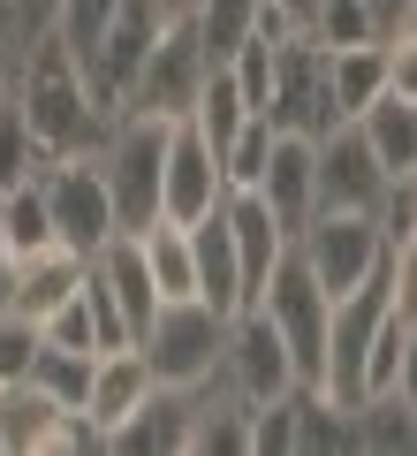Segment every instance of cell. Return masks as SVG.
Masks as SVG:
<instances>
[{
  "label": "cell",
  "mask_w": 417,
  "mask_h": 456,
  "mask_svg": "<svg viewBox=\"0 0 417 456\" xmlns=\"http://www.w3.org/2000/svg\"><path fill=\"white\" fill-rule=\"evenodd\" d=\"M16 107L23 122H31V137L53 152V160H68V152H99L114 130V107H99L92 77H84V61L61 46V38H31L23 46V69H16Z\"/></svg>",
  "instance_id": "obj_1"
},
{
  "label": "cell",
  "mask_w": 417,
  "mask_h": 456,
  "mask_svg": "<svg viewBox=\"0 0 417 456\" xmlns=\"http://www.w3.org/2000/svg\"><path fill=\"white\" fill-rule=\"evenodd\" d=\"M99 175H107V198H114V221L137 236L145 221H160V160H167V122L160 114H114L107 145L92 152Z\"/></svg>",
  "instance_id": "obj_2"
},
{
  "label": "cell",
  "mask_w": 417,
  "mask_h": 456,
  "mask_svg": "<svg viewBox=\"0 0 417 456\" xmlns=\"http://www.w3.org/2000/svg\"><path fill=\"white\" fill-rule=\"evenodd\" d=\"M258 312L273 320V335L289 342V365H296V380L304 388H319V365H326V320H334V297L319 289V274H311L304 259H296V244L273 259V274H266V289L251 297Z\"/></svg>",
  "instance_id": "obj_3"
},
{
  "label": "cell",
  "mask_w": 417,
  "mask_h": 456,
  "mask_svg": "<svg viewBox=\"0 0 417 456\" xmlns=\"http://www.w3.org/2000/svg\"><path fill=\"white\" fill-rule=\"evenodd\" d=\"M137 350H145L152 380H167V388H197V380H213V373H221V350H228V312H213L205 297H175V305H160V312L145 320Z\"/></svg>",
  "instance_id": "obj_4"
},
{
  "label": "cell",
  "mask_w": 417,
  "mask_h": 456,
  "mask_svg": "<svg viewBox=\"0 0 417 456\" xmlns=\"http://www.w3.org/2000/svg\"><path fill=\"white\" fill-rule=\"evenodd\" d=\"M296 259L319 274L326 297H349L387 266V228L380 213H311V228L296 236Z\"/></svg>",
  "instance_id": "obj_5"
},
{
  "label": "cell",
  "mask_w": 417,
  "mask_h": 456,
  "mask_svg": "<svg viewBox=\"0 0 417 456\" xmlns=\"http://www.w3.org/2000/svg\"><path fill=\"white\" fill-rule=\"evenodd\" d=\"M205 77H213V61H205V46H197V23L190 16H167L160 38H152V53H145V69H137V84H129V99H122V114L137 107V114L175 122V114L197 107Z\"/></svg>",
  "instance_id": "obj_6"
},
{
  "label": "cell",
  "mask_w": 417,
  "mask_h": 456,
  "mask_svg": "<svg viewBox=\"0 0 417 456\" xmlns=\"http://www.w3.org/2000/svg\"><path fill=\"white\" fill-rule=\"evenodd\" d=\"M273 130L289 137H326L334 130V92H326V46L311 31H296L289 46H273V92L258 107Z\"/></svg>",
  "instance_id": "obj_7"
},
{
  "label": "cell",
  "mask_w": 417,
  "mask_h": 456,
  "mask_svg": "<svg viewBox=\"0 0 417 456\" xmlns=\"http://www.w3.org/2000/svg\"><path fill=\"white\" fill-rule=\"evenodd\" d=\"M38 191H46V213H53V244H68V251H84V259H92L107 236H122L114 198H107V175H99L92 152L53 160L46 175H38Z\"/></svg>",
  "instance_id": "obj_8"
},
{
  "label": "cell",
  "mask_w": 417,
  "mask_h": 456,
  "mask_svg": "<svg viewBox=\"0 0 417 456\" xmlns=\"http://www.w3.org/2000/svg\"><path fill=\"white\" fill-rule=\"evenodd\" d=\"M221 198H228V175H221L213 137L197 130L190 114H175V122H167V160H160V213L190 228V221H205Z\"/></svg>",
  "instance_id": "obj_9"
},
{
  "label": "cell",
  "mask_w": 417,
  "mask_h": 456,
  "mask_svg": "<svg viewBox=\"0 0 417 456\" xmlns=\"http://www.w3.org/2000/svg\"><path fill=\"white\" fill-rule=\"evenodd\" d=\"M221 380L243 395V403H266V395H289L296 388V365H289V342L273 335V320L258 305L228 312V350H221Z\"/></svg>",
  "instance_id": "obj_10"
},
{
  "label": "cell",
  "mask_w": 417,
  "mask_h": 456,
  "mask_svg": "<svg viewBox=\"0 0 417 456\" xmlns=\"http://www.w3.org/2000/svg\"><path fill=\"white\" fill-rule=\"evenodd\" d=\"M160 23H167L160 0H122V8H114V23L99 31L92 61H84V77H92L99 107L122 114V99H129V84H137V69H145V53H152V38H160Z\"/></svg>",
  "instance_id": "obj_11"
},
{
  "label": "cell",
  "mask_w": 417,
  "mask_h": 456,
  "mask_svg": "<svg viewBox=\"0 0 417 456\" xmlns=\"http://www.w3.org/2000/svg\"><path fill=\"white\" fill-rule=\"evenodd\" d=\"M387 198H395V183L372 160L365 130L357 122H334L319 137V213H380Z\"/></svg>",
  "instance_id": "obj_12"
},
{
  "label": "cell",
  "mask_w": 417,
  "mask_h": 456,
  "mask_svg": "<svg viewBox=\"0 0 417 456\" xmlns=\"http://www.w3.org/2000/svg\"><path fill=\"white\" fill-rule=\"evenodd\" d=\"M258 206L281 221V236H304L311 228V213H319V137H289V130H273V152H266V167H258Z\"/></svg>",
  "instance_id": "obj_13"
},
{
  "label": "cell",
  "mask_w": 417,
  "mask_h": 456,
  "mask_svg": "<svg viewBox=\"0 0 417 456\" xmlns=\"http://www.w3.org/2000/svg\"><path fill=\"white\" fill-rule=\"evenodd\" d=\"M160 388L152 380V365H145V350L137 342H122V350H99L92 358V388H84V419L107 434V449H114V434H122L129 419H137V403Z\"/></svg>",
  "instance_id": "obj_14"
},
{
  "label": "cell",
  "mask_w": 417,
  "mask_h": 456,
  "mask_svg": "<svg viewBox=\"0 0 417 456\" xmlns=\"http://www.w3.org/2000/svg\"><path fill=\"white\" fill-rule=\"evenodd\" d=\"M197 403H190V456H251V403H243L236 388H228L221 373L197 380Z\"/></svg>",
  "instance_id": "obj_15"
},
{
  "label": "cell",
  "mask_w": 417,
  "mask_h": 456,
  "mask_svg": "<svg viewBox=\"0 0 417 456\" xmlns=\"http://www.w3.org/2000/svg\"><path fill=\"white\" fill-rule=\"evenodd\" d=\"M228 236H236V266H243V305H251V297L266 289L273 259L289 251V236H281V221H273L266 206H258V191H228Z\"/></svg>",
  "instance_id": "obj_16"
},
{
  "label": "cell",
  "mask_w": 417,
  "mask_h": 456,
  "mask_svg": "<svg viewBox=\"0 0 417 456\" xmlns=\"http://www.w3.org/2000/svg\"><path fill=\"white\" fill-rule=\"evenodd\" d=\"M190 251H197V297L213 312H243V266H236V236H228V198L190 221Z\"/></svg>",
  "instance_id": "obj_17"
},
{
  "label": "cell",
  "mask_w": 417,
  "mask_h": 456,
  "mask_svg": "<svg viewBox=\"0 0 417 456\" xmlns=\"http://www.w3.org/2000/svg\"><path fill=\"white\" fill-rule=\"evenodd\" d=\"M357 130H365L372 160L387 167V183H410V175H417V99L380 92L365 114H357Z\"/></svg>",
  "instance_id": "obj_18"
},
{
  "label": "cell",
  "mask_w": 417,
  "mask_h": 456,
  "mask_svg": "<svg viewBox=\"0 0 417 456\" xmlns=\"http://www.w3.org/2000/svg\"><path fill=\"white\" fill-rule=\"evenodd\" d=\"M190 403L197 395L190 388H152L145 403H137V419L114 434V449H129V456H145V449H167V456H190Z\"/></svg>",
  "instance_id": "obj_19"
},
{
  "label": "cell",
  "mask_w": 417,
  "mask_h": 456,
  "mask_svg": "<svg viewBox=\"0 0 417 456\" xmlns=\"http://www.w3.org/2000/svg\"><path fill=\"white\" fill-rule=\"evenodd\" d=\"M76 289H84V251L46 244V251H31V259H16V312L23 320H46V312L68 305Z\"/></svg>",
  "instance_id": "obj_20"
},
{
  "label": "cell",
  "mask_w": 417,
  "mask_h": 456,
  "mask_svg": "<svg viewBox=\"0 0 417 456\" xmlns=\"http://www.w3.org/2000/svg\"><path fill=\"white\" fill-rule=\"evenodd\" d=\"M137 251H145V274H152V297L175 305V297H197V251H190V228L182 221H145L137 228Z\"/></svg>",
  "instance_id": "obj_21"
},
{
  "label": "cell",
  "mask_w": 417,
  "mask_h": 456,
  "mask_svg": "<svg viewBox=\"0 0 417 456\" xmlns=\"http://www.w3.org/2000/svg\"><path fill=\"white\" fill-rule=\"evenodd\" d=\"M326 92H334V122H357L387 92V46L380 38H365V46H326Z\"/></svg>",
  "instance_id": "obj_22"
},
{
  "label": "cell",
  "mask_w": 417,
  "mask_h": 456,
  "mask_svg": "<svg viewBox=\"0 0 417 456\" xmlns=\"http://www.w3.org/2000/svg\"><path fill=\"white\" fill-rule=\"evenodd\" d=\"M61 419L38 380H16V388H0V456H46V434Z\"/></svg>",
  "instance_id": "obj_23"
},
{
  "label": "cell",
  "mask_w": 417,
  "mask_h": 456,
  "mask_svg": "<svg viewBox=\"0 0 417 456\" xmlns=\"http://www.w3.org/2000/svg\"><path fill=\"white\" fill-rule=\"evenodd\" d=\"M46 244H53V213H46L38 175L8 183V191H0V251H8V259H31V251H46Z\"/></svg>",
  "instance_id": "obj_24"
},
{
  "label": "cell",
  "mask_w": 417,
  "mask_h": 456,
  "mask_svg": "<svg viewBox=\"0 0 417 456\" xmlns=\"http://www.w3.org/2000/svg\"><path fill=\"white\" fill-rule=\"evenodd\" d=\"M349 449H417V411L402 403L395 388L387 395H365V403H349Z\"/></svg>",
  "instance_id": "obj_25"
},
{
  "label": "cell",
  "mask_w": 417,
  "mask_h": 456,
  "mask_svg": "<svg viewBox=\"0 0 417 456\" xmlns=\"http://www.w3.org/2000/svg\"><path fill=\"white\" fill-rule=\"evenodd\" d=\"M326 449H349V403L296 380V456H326Z\"/></svg>",
  "instance_id": "obj_26"
},
{
  "label": "cell",
  "mask_w": 417,
  "mask_h": 456,
  "mask_svg": "<svg viewBox=\"0 0 417 456\" xmlns=\"http://www.w3.org/2000/svg\"><path fill=\"white\" fill-rule=\"evenodd\" d=\"M251 8H258V0H197V8H190L197 46H205V61H213V69H221L228 53L251 38Z\"/></svg>",
  "instance_id": "obj_27"
},
{
  "label": "cell",
  "mask_w": 417,
  "mask_h": 456,
  "mask_svg": "<svg viewBox=\"0 0 417 456\" xmlns=\"http://www.w3.org/2000/svg\"><path fill=\"white\" fill-rule=\"evenodd\" d=\"M190 122H197V130L213 137V152H221L228 137H236L243 122H251V99L236 92V77H228V69H213V77H205V92H197V107H190Z\"/></svg>",
  "instance_id": "obj_28"
},
{
  "label": "cell",
  "mask_w": 417,
  "mask_h": 456,
  "mask_svg": "<svg viewBox=\"0 0 417 456\" xmlns=\"http://www.w3.org/2000/svg\"><path fill=\"white\" fill-rule=\"evenodd\" d=\"M46 167H53V152L31 137L23 107L8 99V107H0V191H8V183H31V175H46Z\"/></svg>",
  "instance_id": "obj_29"
},
{
  "label": "cell",
  "mask_w": 417,
  "mask_h": 456,
  "mask_svg": "<svg viewBox=\"0 0 417 456\" xmlns=\"http://www.w3.org/2000/svg\"><path fill=\"white\" fill-rule=\"evenodd\" d=\"M31 380H38L61 411H84V388H92V350H53V342H38Z\"/></svg>",
  "instance_id": "obj_30"
},
{
  "label": "cell",
  "mask_w": 417,
  "mask_h": 456,
  "mask_svg": "<svg viewBox=\"0 0 417 456\" xmlns=\"http://www.w3.org/2000/svg\"><path fill=\"white\" fill-rule=\"evenodd\" d=\"M304 31L319 46H365V38H380V16H372L365 0H311Z\"/></svg>",
  "instance_id": "obj_31"
},
{
  "label": "cell",
  "mask_w": 417,
  "mask_h": 456,
  "mask_svg": "<svg viewBox=\"0 0 417 456\" xmlns=\"http://www.w3.org/2000/svg\"><path fill=\"white\" fill-rule=\"evenodd\" d=\"M266 152H273V122H266V114H251V122H243V130L221 145V175H228V191H251L258 167H266Z\"/></svg>",
  "instance_id": "obj_32"
},
{
  "label": "cell",
  "mask_w": 417,
  "mask_h": 456,
  "mask_svg": "<svg viewBox=\"0 0 417 456\" xmlns=\"http://www.w3.org/2000/svg\"><path fill=\"white\" fill-rule=\"evenodd\" d=\"M251 456H296V388L251 403Z\"/></svg>",
  "instance_id": "obj_33"
},
{
  "label": "cell",
  "mask_w": 417,
  "mask_h": 456,
  "mask_svg": "<svg viewBox=\"0 0 417 456\" xmlns=\"http://www.w3.org/2000/svg\"><path fill=\"white\" fill-rule=\"evenodd\" d=\"M114 8H122V0H61V23H53V38H61L76 61H92V46H99V31L114 23Z\"/></svg>",
  "instance_id": "obj_34"
},
{
  "label": "cell",
  "mask_w": 417,
  "mask_h": 456,
  "mask_svg": "<svg viewBox=\"0 0 417 456\" xmlns=\"http://www.w3.org/2000/svg\"><path fill=\"white\" fill-rule=\"evenodd\" d=\"M38 320H23V312H8L0 320V388H16V380H31V365H38Z\"/></svg>",
  "instance_id": "obj_35"
},
{
  "label": "cell",
  "mask_w": 417,
  "mask_h": 456,
  "mask_svg": "<svg viewBox=\"0 0 417 456\" xmlns=\"http://www.w3.org/2000/svg\"><path fill=\"white\" fill-rule=\"evenodd\" d=\"M38 335H46L53 350H92V358H99V327H92V305H84V289L68 297V305H53L46 320H38Z\"/></svg>",
  "instance_id": "obj_36"
},
{
  "label": "cell",
  "mask_w": 417,
  "mask_h": 456,
  "mask_svg": "<svg viewBox=\"0 0 417 456\" xmlns=\"http://www.w3.org/2000/svg\"><path fill=\"white\" fill-rule=\"evenodd\" d=\"M53 23H61V0H0V31L16 38V46H31V38H46Z\"/></svg>",
  "instance_id": "obj_37"
},
{
  "label": "cell",
  "mask_w": 417,
  "mask_h": 456,
  "mask_svg": "<svg viewBox=\"0 0 417 456\" xmlns=\"http://www.w3.org/2000/svg\"><path fill=\"white\" fill-rule=\"evenodd\" d=\"M380 46H387V92L417 99V23H395Z\"/></svg>",
  "instance_id": "obj_38"
},
{
  "label": "cell",
  "mask_w": 417,
  "mask_h": 456,
  "mask_svg": "<svg viewBox=\"0 0 417 456\" xmlns=\"http://www.w3.org/2000/svg\"><path fill=\"white\" fill-rule=\"evenodd\" d=\"M61 449L99 456V449H107V434H99V426L84 419V411H61V419H53V434H46V456H61Z\"/></svg>",
  "instance_id": "obj_39"
},
{
  "label": "cell",
  "mask_w": 417,
  "mask_h": 456,
  "mask_svg": "<svg viewBox=\"0 0 417 456\" xmlns=\"http://www.w3.org/2000/svg\"><path fill=\"white\" fill-rule=\"evenodd\" d=\"M395 395L417 411V320H410V335H402V358H395Z\"/></svg>",
  "instance_id": "obj_40"
},
{
  "label": "cell",
  "mask_w": 417,
  "mask_h": 456,
  "mask_svg": "<svg viewBox=\"0 0 417 456\" xmlns=\"http://www.w3.org/2000/svg\"><path fill=\"white\" fill-rule=\"evenodd\" d=\"M16 69H23V46H16L8 31H0V107L16 99Z\"/></svg>",
  "instance_id": "obj_41"
},
{
  "label": "cell",
  "mask_w": 417,
  "mask_h": 456,
  "mask_svg": "<svg viewBox=\"0 0 417 456\" xmlns=\"http://www.w3.org/2000/svg\"><path fill=\"white\" fill-rule=\"evenodd\" d=\"M365 8H372V16H380V38L395 31V23H410V0H365Z\"/></svg>",
  "instance_id": "obj_42"
},
{
  "label": "cell",
  "mask_w": 417,
  "mask_h": 456,
  "mask_svg": "<svg viewBox=\"0 0 417 456\" xmlns=\"http://www.w3.org/2000/svg\"><path fill=\"white\" fill-rule=\"evenodd\" d=\"M8 312H16V259L0 251V320H8Z\"/></svg>",
  "instance_id": "obj_43"
},
{
  "label": "cell",
  "mask_w": 417,
  "mask_h": 456,
  "mask_svg": "<svg viewBox=\"0 0 417 456\" xmlns=\"http://www.w3.org/2000/svg\"><path fill=\"white\" fill-rule=\"evenodd\" d=\"M160 8H167V16H190V8H197V0H160Z\"/></svg>",
  "instance_id": "obj_44"
},
{
  "label": "cell",
  "mask_w": 417,
  "mask_h": 456,
  "mask_svg": "<svg viewBox=\"0 0 417 456\" xmlns=\"http://www.w3.org/2000/svg\"><path fill=\"white\" fill-rule=\"evenodd\" d=\"M289 8H296V16H311V0H289Z\"/></svg>",
  "instance_id": "obj_45"
},
{
  "label": "cell",
  "mask_w": 417,
  "mask_h": 456,
  "mask_svg": "<svg viewBox=\"0 0 417 456\" xmlns=\"http://www.w3.org/2000/svg\"><path fill=\"white\" fill-rule=\"evenodd\" d=\"M410 206H417V175H410Z\"/></svg>",
  "instance_id": "obj_46"
},
{
  "label": "cell",
  "mask_w": 417,
  "mask_h": 456,
  "mask_svg": "<svg viewBox=\"0 0 417 456\" xmlns=\"http://www.w3.org/2000/svg\"><path fill=\"white\" fill-rule=\"evenodd\" d=\"M410 251H417V228H410Z\"/></svg>",
  "instance_id": "obj_47"
},
{
  "label": "cell",
  "mask_w": 417,
  "mask_h": 456,
  "mask_svg": "<svg viewBox=\"0 0 417 456\" xmlns=\"http://www.w3.org/2000/svg\"><path fill=\"white\" fill-rule=\"evenodd\" d=\"M410 23H417V0H410Z\"/></svg>",
  "instance_id": "obj_48"
}]
</instances>
